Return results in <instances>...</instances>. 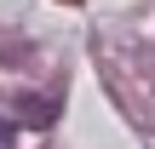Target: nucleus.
Here are the masks:
<instances>
[{"mask_svg": "<svg viewBox=\"0 0 155 149\" xmlns=\"http://www.w3.org/2000/svg\"><path fill=\"white\" fill-rule=\"evenodd\" d=\"M23 115H35V121H40V126H46V121H52V115H58V109H52V103H40V98H23Z\"/></svg>", "mask_w": 155, "mask_h": 149, "instance_id": "1", "label": "nucleus"}, {"mask_svg": "<svg viewBox=\"0 0 155 149\" xmlns=\"http://www.w3.org/2000/svg\"><path fill=\"white\" fill-rule=\"evenodd\" d=\"M0 149H17V126L12 121H0Z\"/></svg>", "mask_w": 155, "mask_h": 149, "instance_id": "2", "label": "nucleus"}]
</instances>
